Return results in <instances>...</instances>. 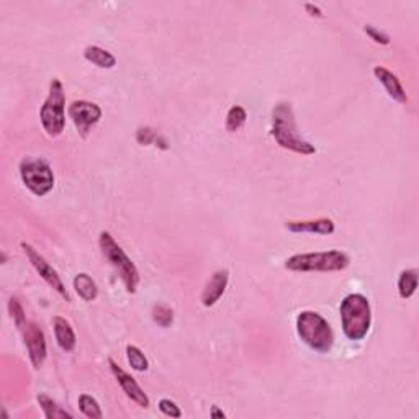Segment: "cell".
Returning a JSON list of instances; mask_svg holds the SVG:
<instances>
[{
    "instance_id": "6da1fadb",
    "label": "cell",
    "mask_w": 419,
    "mask_h": 419,
    "mask_svg": "<svg viewBox=\"0 0 419 419\" xmlns=\"http://www.w3.org/2000/svg\"><path fill=\"white\" fill-rule=\"evenodd\" d=\"M272 136L280 148L301 155L316 153V148L300 136L290 103L282 102L272 110Z\"/></svg>"
},
{
    "instance_id": "7a4b0ae2",
    "label": "cell",
    "mask_w": 419,
    "mask_h": 419,
    "mask_svg": "<svg viewBox=\"0 0 419 419\" xmlns=\"http://www.w3.org/2000/svg\"><path fill=\"white\" fill-rule=\"evenodd\" d=\"M339 311L345 338L362 341L369 334L370 325H372V310L364 295L361 293L347 295L341 303Z\"/></svg>"
},
{
    "instance_id": "3957f363",
    "label": "cell",
    "mask_w": 419,
    "mask_h": 419,
    "mask_svg": "<svg viewBox=\"0 0 419 419\" xmlns=\"http://www.w3.org/2000/svg\"><path fill=\"white\" fill-rule=\"evenodd\" d=\"M297 332L301 341L316 352H330L334 344V334L330 323L316 311H301L298 314Z\"/></svg>"
},
{
    "instance_id": "277c9868",
    "label": "cell",
    "mask_w": 419,
    "mask_h": 419,
    "mask_svg": "<svg viewBox=\"0 0 419 419\" xmlns=\"http://www.w3.org/2000/svg\"><path fill=\"white\" fill-rule=\"evenodd\" d=\"M98 244H100L103 257L114 266V269L116 272H118L120 279L123 280L127 290L129 293H135L138 283H140V272H138L136 266L133 264L131 259L127 256V253L122 249V246L116 243L114 236H111L109 231L102 233L100 239H98Z\"/></svg>"
},
{
    "instance_id": "5b68a950",
    "label": "cell",
    "mask_w": 419,
    "mask_h": 419,
    "mask_svg": "<svg viewBox=\"0 0 419 419\" xmlns=\"http://www.w3.org/2000/svg\"><path fill=\"white\" fill-rule=\"evenodd\" d=\"M347 254L341 250H326V253L297 254L287 259L285 267L293 272H338L349 266Z\"/></svg>"
},
{
    "instance_id": "8992f818",
    "label": "cell",
    "mask_w": 419,
    "mask_h": 419,
    "mask_svg": "<svg viewBox=\"0 0 419 419\" xmlns=\"http://www.w3.org/2000/svg\"><path fill=\"white\" fill-rule=\"evenodd\" d=\"M40 118L47 136H59L66 127V94L63 82L53 79L50 82V94L43 103Z\"/></svg>"
},
{
    "instance_id": "52a82bcc",
    "label": "cell",
    "mask_w": 419,
    "mask_h": 419,
    "mask_svg": "<svg viewBox=\"0 0 419 419\" xmlns=\"http://www.w3.org/2000/svg\"><path fill=\"white\" fill-rule=\"evenodd\" d=\"M20 177L25 187L34 195L45 197L54 187V174L50 164L43 159H25L20 164Z\"/></svg>"
},
{
    "instance_id": "ba28073f",
    "label": "cell",
    "mask_w": 419,
    "mask_h": 419,
    "mask_svg": "<svg viewBox=\"0 0 419 419\" xmlns=\"http://www.w3.org/2000/svg\"><path fill=\"white\" fill-rule=\"evenodd\" d=\"M21 249L25 250V254H27V257L30 259V262H32V266L36 269L38 274L41 275V279L45 280V282L50 285L51 288H54L56 292L61 295L64 300L71 301V297H69V292L66 290V287H64L61 277H59V274L53 269V266L50 264V262L46 261L45 257L41 256L40 253H38L36 249L33 248V246H30L28 243H21Z\"/></svg>"
},
{
    "instance_id": "9c48e42d",
    "label": "cell",
    "mask_w": 419,
    "mask_h": 419,
    "mask_svg": "<svg viewBox=\"0 0 419 419\" xmlns=\"http://www.w3.org/2000/svg\"><path fill=\"white\" fill-rule=\"evenodd\" d=\"M69 116H71L76 128L79 129L82 138H87L90 128L102 118V109L97 103L76 100L69 107Z\"/></svg>"
},
{
    "instance_id": "30bf717a",
    "label": "cell",
    "mask_w": 419,
    "mask_h": 419,
    "mask_svg": "<svg viewBox=\"0 0 419 419\" xmlns=\"http://www.w3.org/2000/svg\"><path fill=\"white\" fill-rule=\"evenodd\" d=\"M20 330L23 331V338L28 349L30 361H32L34 369H40L47 354L45 332H43L41 327L33 321H27Z\"/></svg>"
},
{
    "instance_id": "8fae6325",
    "label": "cell",
    "mask_w": 419,
    "mask_h": 419,
    "mask_svg": "<svg viewBox=\"0 0 419 419\" xmlns=\"http://www.w3.org/2000/svg\"><path fill=\"white\" fill-rule=\"evenodd\" d=\"M109 364L111 372H114L116 382L120 383V387L123 388V391L127 393V396L131 401H135L138 406H141V408H148L149 406V398L148 395H146L144 390L138 385V382L135 378L131 377V375L125 372L122 367H118V364L114 361V358H109Z\"/></svg>"
},
{
    "instance_id": "7c38bea8",
    "label": "cell",
    "mask_w": 419,
    "mask_h": 419,
    "mask_svg": "<svg viewBox=\"0 0 419 419\" xmlns=\"http://www.w3.org/2000/svg\"><path fill=\"white\" fill-rule=\"evenodd\" d=\"M228 280H230V272L226 269L217 270L211 279L206 282L205 288L202 292V303L205 306H213L219 298L223 297L224 290L228 287Z\"/></svg>"
},
{
    "instance_id": "4fadbf2b",
    "label": "cell",
    "mask_w": 419,
    "mask_h": 419,
    "mask_svg": "<svg viewBox=\"0 0 419 419\" xmlns=\"http://www.w3.org/2000/svg\"><path fill=\"white\" fill-rule=\"evenodd\" d=\"M374 76L377 77L380 82H382L383 87H385L388 95H390L393 100H396L400 103L408 102V95H406L403 85H401L400 79L393 74L391 71H388V69L382 67V66H377V67H374Z\"/></svg>"
},
{
    "instance_id": "5bb4252c",
    "label": "cell",
    "mask_w": 419,
    "mask_h": 419,
    "mask_svg": "<svg viewBox=\"0 0 419 419\" xmlns=\"http://www.w3.org/2000/svg\"><path fill=\"white\" fill-rule=\"evenodd\" d=\"M287 228L292 233H314V235H332L336 230L334 222L330 218L306 219V222H288Z\"/></svg>"
},
{
    "instance_id": "9a60e30c",
    "label": "cell",
    "mask_w": 419,
    "mask_h": 419,
    "mask_svg": "<svg viewBox=\"0 0 419 419\" xmlns=\"http://www.w3.org/2000/svg\"><path fill=\"white\" fill-rule=\"evenodd\" d=\"M53 326H54L56 341H58L59 347H61L64 352L74 351L77 339H76V332H74V330H72L71 323L61 316H56L53 319Z\"/></svg>"
},
{
    "instance_id": "2e32d148",
    "label": "cell",
    "mask_w": 419,
    "mask_h": 419,
    "mask_svg": "<svg viewBox=\"0 0 419 419\" xmlns=\"http://www.w3.org/2000/svg\"><path fill=\"white\" fill-rule=\"evenodd\" d=\"M84 58L87 59L89 63H92L97 67H102V69H111V67H115V64H116L115 56L109 53L107 50H102V47H98V46L85 47Z\"/></svg>"
},
{
    "instance_id": "e0dca14e",
    "label": "cell",
    "mask_w": 419,
    "mask_h": 419,
    "mask_svg": "<svg viewBox=\"0 0 419 419\" xmlns=\"http://www.w3.org/2000/svg\"><path fill=\"white\" fill-rule=\"evenodd\" d=\"M74 288L82 300L92 301L98 295L97 283L87 274H77L74 277Z\"/></svg>"
},
{
    "instance_id": "ac0fdd59",
    "label": "cell",
    "mask_w": 419,
    "mask_h": 419,
    "mask_svg": "<svg viewBox=\"0 0 419 419\" xmlns=\"http://www.w3.org/2000/svg\"><path fill=\"white\" fill-rule=\"evenodd\" d=\"M418 288V270L416 269H408L403 270L398 280V293L403 300H408L414 295Z\"/></svg>"
},
{
    "instance_id": "d6986e66",
    "label": "cell",
    "mask_w": 419,
    "mask_h": 419,
    "mask_svg": "<svg viewBox=\"0 0 419 419\" xmlns=\"http://www.w3.org/2000/svg\"><path fill=\"white\" fill-rule=\"evenodd\" d=\"M38 403H40L43 413H45V416L47 419H58V418L71 419L72 418L71 413H67L66 409H63L61 406H58V403L51 400L47 395H45V393L38 395Z\"/></svg>"
},
{
    "instance_id": "ffe728a7",
    "label": "cell",
    "mask_w": 419,
    "mask_h": 419,
    "mask_svg": "<svg viewBox=\"0 0 419 419\" xmlns=\"http://www.w3.org/2000/svg\"><path fill=\"white\" fill-rule=\"evenodd\" d=\"M246 118H248V114H246V110L243 107L236 105L231 107L230 111H228L226 115V129L230 133H235L237 129H241L244 127Z\"/></svg>"
},
{
    "instance_id": "44dd1931",
    "label": "cell",
    "mask_w": 419,
    "mask_h": 419,
    "mask_svg": "<svg viewBox=\"0 0 419 419\" xmlns=\"http://www.w3.org/2000/svg\"><path fill=\"white\" fill-rule=\"evenodd\" d=\"M127 356L129 365H131V369H135L136 372H146V370L149 369L148 358H146L144 354H142L136 345H128Z\"/></svg>"
},
{
    "instance_id": "7402d4cb",
    "label": "cell",
    "mask_w": 419,
    "mask_h": 419,
    "mask_svg": "<svg viewBox=\"0 0 419 419\" xmlns=\"http://www.w3.org/2000/svg\"><path fill=\"white\" fill-rule=\"evenodd\" d=\"M79 408L80 411L85 414L87 418L92 419H102L103 413L100 409V406H98L97 400L92 398L90 395H80L79 396Z\"/></svg>"
},
{
    "instance_id": "603a6c76",
    "label": "cell",
    "mask_w": 419,
    "mask_h": 419,
    "mask_svg": "<svg viewBox=\"0 0 419 419\" xmlns=\"http://www.w3.org/2000/svg\"><path fill=\"white\" fill-rule=\"evenodd\" d=\"M153 319L161 327H169L174 321V311L167 305H155L153 308Z\"/></svg>"
},
{
    "instance_id": "cb8c5ba5",
    "label": "cell",
    "mask_w": 419,
    "mask_h": 419,
    "mask_svg": "<svg viewBox=\"0 0 419 419\" xmlns=\"http://www.w3.org/2000/svg\"><path fill=\"white\" fill-rule=\"evenodd\" d=\"M8 311H10V316L14 319V323L17 325V327H21L27 323V318H25V311L23 306L20 305V301L17 300V298L12 297L10 300H8Z\"/></svg>"
},
{
    "instance_id": "d4e9b609",
    "label": "cell",
    "mask_w": 419,
    "mask_h": 419,
    "mask_svg": "<svg viewBox=\"0 0 419 419\" xmlns=\"http://www.w3.org/2000/svg\"><path fill=\"white\" fill-rule=\"evenodd\" d=\"M364 32L367 33V36H370V40H374L375 43H378V45H390V36H388L387 33L380 32L378 28H375L374 25H365Z\"/></svg>"
},
{
    "instance_id": "484cf974",
    "label": "cell",
    "mask_w": 419,
    "mask_h": 419,
    "mask_svg": "<svg viewBox=\"0 0 419 419\" xmlns=\"http://www.w3.org/2000/svg\"><path fill=\"white\" fill-rule=\"evenodd\" d=\"M159 409H161V411L166 414V416H171V418H180V416H182V411H180V408L172 400L162 398L161 401H159Z\"/></svg>"
},
{
    "instance_id": "4316f807",
    "label": "cell",
    "mask_w": 419,
    "mask_h": 419,
    "mask_svg": "<svg viewBox=\"0 0 419 419\" xmlns=\"http://www.w3.org/2000/svg\"><path fill=\"white\" fill-rule=\"evenodd\" d=\"M136 138H138V142H140V144H151V142L159 140L158 133L151 128H140L138 129Z\"/></svg>"
},
{
    "instance_id": "83f0119b",
    "label": "cell",
    "mask_w": 419,
    "mask_h": 419,
    "mask_svg": "<svg viewBox=\"0 0 419 419\" xmlns=\"http://www.w3.org/2000/svg\"><path fill=\"white\" fill-rule=\"evenodd\" d=\"M305 10L308 12V14L311 15V17H318V19H321L323 17V10L319 7H316V6H313V3H306L305 6Z\"/></svg>"
},
{
    "instance_id": "f1b7e54d",
    "label": "cell",
    "mask_w": 419,
    "mask_h": 419,
    "mask_svg": "<svg viewBox=\"0 0 419 419\" xmlns=\"http://www.w3.org/2000/svg\"><path fill=\"white\" fill-rule=\"evenodd\" d=\"M211 416H213V418H217V416L224 418V416H226V414H224L223 411H219V409H217V406H213V411H211Z\"/></svg>"
}]
</instances>
